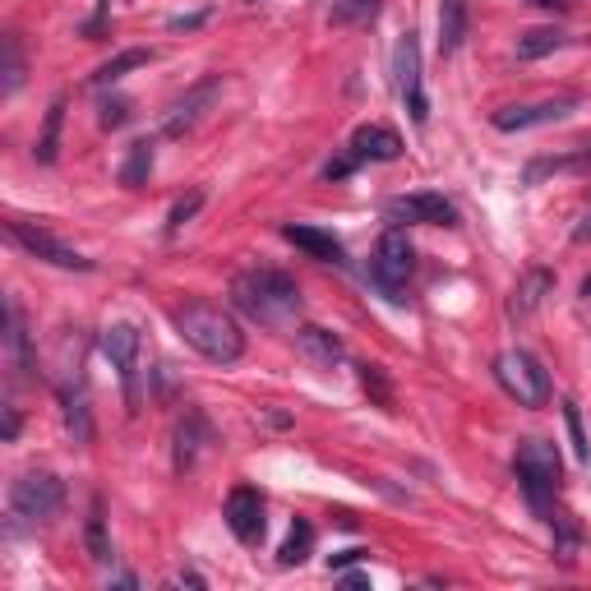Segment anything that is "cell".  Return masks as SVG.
<instances>
[{"label":"cell","mask_w":591,"mask_h":591,"mask_svg":"<svg viewBox=\"0 0 591 591\" xmlns=\"http://www.w3.org/2000/svg\"><path fill=\"white\" fill-rule=\"evenodd\" d=\"M176 333H181V338L190 342L204 361H213V365L241 361V351H245L241 324H236L222 305H208V301L181 305V310H176Z\"/></svg>","instance_id":"1"},{"label":"cell","mask_w":591,"mask_h":591,"mask_svg":"<svg viewBox=\"0 0 591 591\" xmlns=\"http://www.w3.org/2000/svg\"><path fill=\"white\" fill-rule=\"evenodd\" d=\"M231 301L259 324H282V319L301 310V287L278 268H250V273L231 282Z\"/></svg>","instance_id":"2"},{"label":"cell","mask_w":591,"mask_h":591,"mask_svg":"<svg viewBox=\"0 0 591 591\" xmlns=\"http://www.w3.org/2000/svg\"><path fill=\"white\" fill-rule=\"evenodd\" d=\"M518 481H522V490H527L531 508H536L545 522H555L550 518V499H555V490H559L555 444H545V439H522L518 444Z\"/></svg>","instance_id":"3"},{"label":"cell","mask_w":591,"mask_h":591,"mask_svg":"<svg viewBox=\"0 0 591 591\" xmlns=\"http://www.w3.org/2000/svg\"><path fill=\"white\" fill-rule=\"evenodd\" d=\"M495 379L504 384L508 398H518V407H545V402H550V374H545V365L522 347L499 356Z\"/></svg>","instance_id":"4"},{"label":"cell","mask_w":591,"mask_h":591,"mask_svg":"<svg viewBox=\"0 0 591 591\" xmlns=\"http://www.w3.org/2000/svg\"><path fill=\"white\" fill-rule=\"evenodd\" d=\"M411 268H416V250H411V241L393 227L384 241H379L374 259H370V282L384 291L388 301H402V287H407Z\"/></svg>","instance_id":"5"},{"label":"cell","mask_w":591,"mask_h":591,"mask_svg":"<svg viewBox=\"0 0 591 591\" xmlns=\"http://www.w3.org/2000/svg\"><path fill=\"white\" fill-rule=\"evenodd\" d=\"M5 231H10V241H19L33 259H42V264H56V268H74V273H93V259H84L79 250H70V245H61L51 231L33 227V222H5Z\"/></svg>","instance_id":"6"},{"label":"cell","mask_w":591,"mask_h":591,"mask_svg":"<svg viewBox=\"0 0 591 591\" xmlns=\"http://www.w3.org/2000/svg\"><path fill=\"white\" fill-rule=\"evenodd\" d=\"M61 499H65V485L56 481L51 471H33L24 481H14V490H10V508L28 522L51 518V513L61 508Z\"/></svg>","instance_id":"7"},{"label":"cell","mask_w":591,"mask_h":591,"mask_svg":"<svg viewBox=\"0 0 591 591\" xmlns=\"http://www.w3.org/2000/svg\"><path fill=\"white\" fill-rule=\"evenodd\" d=\"M393 74H398V93H402V102H407L411 121L425 125L430 107H425V88H421V42H416V33H402L398 37V51H393Z\"/></svg>","instance_id":"8"},{"label":"cell","mask_w":591,"mask_h":591,"mask_svg":"<svg viewBox=\"0 0 591 591\" xmlns=\"http://www.w3.org/2000/svg\"><path fill=\"white\" fill-rule=\"evenodd\" d=\"M384 213H388V222H398V227H411V222L453 227V218H458V208L448 204L444 194H398V199L384 204Z\"/></svg>","instance_id":"9"},{"label":"cell","mask_w":591,"mask_h":591,"mask_svg":"<svg viewBox=\"0 0 591 591\" xmlns=\"http://www.w3.org/2000/svg\"><path fill=\"white\" fill-rule=\"evenodd\" d=\"M227 527L236 541H259L264 536V499H259V490H250V485H236L227 495Z\"/></svg>","instance_id":"10"},{"label":"cell","mask_w":591,"mask_h":591,"mask_svg":"<svg viewBox=\"0 0 591 591\" xmlns=\"http://www.w3.org/2000/svg\"><path fill=\"white\" fill-rule=\"evenodd\" d=\"M578 107V97L564 93V97H545V102H536V107H504L495 111V130L513 134V130H531V125H545V121H559V116H568V111Z\"/></svg>","instance_id":"11"},{"label":"cell","mask_w":591,"mask_h":591,"mask_svg":"<svg viewBox=\"0 0 591 591\" xmlns=\"http://www.w3.org/2000/svg\"><path fill=\"white\" fill-rule=\"evenodd\" d=\"M282 241H291L296 250H305L310 259H319V264H342V241L333 236V231H319V227H301V222H291V227H282Z\"/></svg>","instance_id":"12"},{"label":"cell","mask_w":591,"mask_h":591,"mask_svg":"<svg viewBox=\"0 0 591 591\" xmlns=\"http://www.w3.org/2000/svg\"><path fill=\"white\" fill-rule=\"evenodd\" d=\"M351 153L361 157V162H393L402 153V139L388 125H361V130L351 134Z\"/></svg>","instance_id":"13"},{"label":"cell","mask_w":591,"mask_h":591,"mask_svg":"<svg viewBox=\"0 0 591 591\" xmlns=\"http://www.w3.org/2000/svg\"><path fill=\"white\" fill-rule=\"evenodd\" d=\"M218 88H222V74H208L204 84H194L190 93H185L181 102L171 107V116H167V134H171V139H176V134H185L194 121H199V107H208V102H213V93H218Z\"/></svg>","instance_id":"14"},{"label":"cell","mask_w":591,"mask_h":591,"mask_svg":"<svg viewBox=\"0 0 591 591\" xmlns=\"http://www.w3.org/2000/svg\"><path fill=\"white\" fill-rule=\"evenodd\" d=\"M102 351H107V361L116 365L125 379H134V361H139V328L134 324H111L107 333H102Z\"/></svg>","instance_id":"15"},{"label":"cell","mask_w":591,"mask_h":591,"mask_svg":"<svg viewBox=\"0 0 591 591\" xmlns=\"http://www.w3.org/2000/svg\"><path fill=\"white\" fill-rule=\"evenodd\" d=\"M550 287H555V278H550L545 268H527L518 278V287H513V296H508V314H513V319H527V314L545 301Z\"/></svg>","instance_id":"16"},{"label":"cell","mask_w":591,"mask_h":591,"mask_svg":"<svg viewBox=\"0 0 591 591\" xmlns=\"http://www.w3.org/2000/svg\"><path fill=\"white\" fill-rule=\"evenodd\" d=\"M467 37V0H439V51L453 56Z\"/></svg>","instance_id":"17"},{"label":"cell","mask_w":591,"mask_h":591,"mask_svg":"<svg viewBox=\"0 0 591 591\" xmlns=\"http://www.w3.org/2000/svg\"><path fill=\"white\" fill-rule=\"evenodd\" d=\"M301 351L310 356L314 365H324V370H333V365L347 356V347H342V338H333L328 328H301Z\"/></svg>","instance_id":"18"},{"label":"cell","mask_w":591,"mask_h":591,"mask_svg":"<svg viewBox=\"0 0 591 591\" xmlns=\"http://www.w3.org/2000/svg\"><path fill=\"white\" fill-rule=\"evenodd\" d=\"M24 88V51H19V37L5 33L0 37V93L10 97Z\"/></svg>","instance_id":"19"},{"label":"cell","mask_w":591,"mask_h":591,"mask_svg":"<svg viewBox=\"0 0 591 591\" xmlns=\"http://www.w3.org/2000/svg\"><path fill=\"white\" fill-rule=\"evenodd\" d=\"M61 125H65V97H56L47 107V125H42V139H37L33 157L47 167V162H56V153H61Z\"/></svg>","instance_id":"20"},{"label":"cell","mask_w":591,"mask_h":591,"mask_svg":"<svg viewBox=\"0 0 591 591\" xmlns=\"http://www.w3.org/2000/svg\"><path fill=\"white\" fill-rule=\"evenodd\" d=\"M568 37L559 33V28H531V33L518 37V61H541V56H550V51H559Z\"/></svg>","instance_id":"21"},{"label":"cell","mask_w":591,"mask_h":591,"mask_svg":"<svg viewBox=\"0 0 591 591\" xmlns=\"http://www.w3.org/2000/svg\"><path fill=\"white\" fill-rule=\"evenodd\" d=\"M153 61V51H144V47H130V51H121V56H111L107 65H97V74H93V84H116V79H125L130 70H139V65H148Z\"/></svg>","instance_id":"22"},{"label":"cell","mask_w":591,"mask_h":591,"mask_svg":"<svg viewBox=\"0 0 591 591\" xmlns=\"http://www.w3.org/2000/svg\"><path fill=\"white\" fill-rule=\"evenodd\" d=\"M5 319H10L14 370H19V374H33V347H28V328H24V314H19V305H10V310H5Z\"/></svg>","instance_id":"23"},{"label":"cell","mask_w":591,"mask_h":591,"mask_svg":"<svg viewBox=\"0 0 591 591\" xmlns=\"http://www.w3.org/2000/svg\"><path fill=\"white\" fill-rule=\"evenodd\" d=\"M578 167H591V139L578 144V153H568V157H541V162H531L527 181H541V176H550V171H578Z\"/></svg>","instance_id":"24"},{"label":"cell","mask_w":591,"mask_h":591,"mask_svg":"<svg viewBox=\"0 0 591 591\" xmlns=\"http://www.w3.org/2000/svg\"><path fill=\"white\" fill-rule=\"evenodd\" d=\"M148 171H153V144H148V139H139V144H130V162L121 167V185L139 190V185L148 181Z\"/></svg>","instance_id":"25"},{"label":"cell","mask_w":591,"mask_h":591,"mask_svg":"<svg viewBox=\"0 0 591 591\" xmlns=\"http://www.w3.org/2000/svg\"><path fill=\"white\" fill-rule=\"evenodd\" d=\"M88 555H93L97 564H107V559H111V545H107V513H102V499H93V508H88Z\"/></svg>","instance_id":"26"},{"label":"cell","mask_w":591,"mask_h":591,"mask_svg":"<svg viewBox=\"0 0 591 591\" xmlns=\"http://www.w3.org/2000/svg\"><path fill=\"white\" fill-rule=\"evenodd\" d=\"M208 430H204V421L199 416H190V421L176 430V467H194V453H199V439H204Z\"/></svg>","instance_id":"27"},{"label":"cell","mask_w":591,"mask_h":591,"mask_svg":"<svg viewBox=\"0 0 591 591\" xmlns=\"http://www.w3.org/2000/svg\"><path fill=\"white\" fill-rule=\"evenodd\" d=\"M310 541H314V527L310 522H291V531H287V541H282V550H278V559L282 564H301L305 555H310Z\"/></svg>","instance_id":"28"},{"label":"cell","mask_w":591,"mask_h":591,"mask_svg":"<svg viewBox=\"0 0 591 591\" xmlns=\"http://www.w3.org/2000/svg\"><path fill=\"white\" fill-rule=\"evenodd\" d=\"M374 10H379V0H338V5H333V24L338 28L365 24V19H374Z\"/></svg>","instance_id":"29"},{"label":"cell","mask_w":591,"mask_h":591,"mask_svg":"<svg viewBox=\"0 0 591 591\" xmlns=\"http://www.w3.org/2000/svg\"><path fill=\"white\" fill-rule=\"evenodd\" d=\"M65 421H70V430H74V439H79V444H88V439H93V421H88V402L84 398L65 393Z\"/></svg>","instance_id":"30"},{"label":"cell","mask_w":591,"mask_h":591,"mask_svg":"<svg viewBox=\"0 0 591 591\" xmlns=\"http://www.w3.org/2000/svg\"><path fill=\"white\" fill-rule=\"evenodd\" d=\"M564 425H568V439H573V453H578V462H591V444H587V430H582L578 402H564Z\"/></svg>","instance_id":"31"},{"label":"cell","mask_w":591,"mask_h":591,"mask_svg":"<svg viewBox=\"0 0 591 591\" xmlns=\"http://www.w3.org/2000/svg\"><path fill=\"white\" fill-rule=\"evenodd\" d=\"M361 384H365V393H370L379 407L393 411V388H388V379H384V370H379V365H361Z\"/></svg>","instance_id":"32"},{"label":"cell","mask_w":591,"mask_h":591,"mask_svg":"<svg viewBox=\"0 0 591 591\" xmlns=\"http://www.w3.org/2000/svg\"><path fill=\"white\" fill-rule=\"evenodd\" d=\"M199 208H204V190H190L185 199H176V208H171V218H167V236H176Z\"/></svg>","instance_id":"33"},{"label":"cell","mask_w":591,"mask_h":591,"mask_svg":"<svg viewBox=\"0 0 591 591\" xmlns=\"http://www.w3.org/2000/svg\"><path fill=\"white\" fill-rule=\"evenodd\" d=\"M97 121H102V130H116V125H125V121H130V102H125V97H107Z\"/></svg>","instance_id":"34"},{"label":"cell","mask_w":591,"mask_h":591,"mask_svg":"<svg viewBox=\"0 0 591 591\" xmlns=\"http://www.w3.org/2000/svg\"><path fill=\"white\" fill-rule=\"evenodd\" d=\"M356 162H361V157H356V153H342V157H333V162H328V167H324V181H342V176H351V171H356Z\"/></svg>","instance_id":"35"},{"label":"cell","mask_w":591,"mask_h":591,"mask_svg":"<svg viewBox=\"0 0 591 591\" xmlns=\"http://www.w3.org/2000/svg\"><path fill=\"white\" fill-rule=\"evenodd\" d=\"M14 435H19V411L5 407V439H14Z\"/></svg>","instance_id":"36"},{"label":"cell","mask_w":591,"mask_h":591,"mask_svg":"<svg viewBox=\"0 0 591 591\" xmlns=\"http://www.w3.org/2000/svg\"><path fill=\"white\" fill-rule=\"evenodd\" d=\"M356 559H365V550H347V555H338V559H333V568H342V564H356Z\"/></svg>","instance_id":"37"},{"label":"cell","mask_w":591,"mask_h":591,"mask_svg":"<svg viewBox=\"0 0 591 591\" xmlns=\"http://www.w3.org/2000/svg\"><path fill=\"white\" fill-rule=\"evenodd\" d=\"M531 5H541V10H568L573 0H531Z\"/></svg>","instance_id":"38"},{"label":"cell","mask_w":591,"mask_h":591,"mask_svg":"<svg viewBox=\"0 0 591 591\" xmlns=\"http://www.w3.org/2000/svg\"><path fill=\"white\" fill-rule=\"evenodd\" d=\"M582 296H587V301H591V273H587V282H582Z\"/></svg>","instance_id":"39"},{"label":"cell","mask_w":591,"mask_h":591,"mask_svg":"<svg viewBox=\"0 0 591 591\" xmlns=\"http://www.w3.org/2000/svg\"><path fill=\"white\" fill-rule=\"evenodd\" d=\"M250 5H259V0H250Z\"/></svg>","instance_id":"40"}]
</instances>
